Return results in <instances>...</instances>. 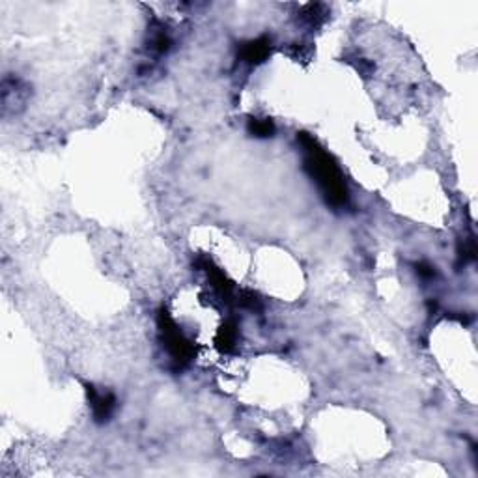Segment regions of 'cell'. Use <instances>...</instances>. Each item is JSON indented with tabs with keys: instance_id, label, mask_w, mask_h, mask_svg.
<instances>
[{
	"instance_id": "1",
	"label": "cell",
	"mask_w": 478,
	"mask_h": 478,
	"mask_svg": "<svg viewBox=\"0 0 478 478\" xmlns=\"http://www.w3.org/2000/svg\"><path fill=\"white\" fill-rule=\"evenodd\" d=\"M305 149V166L319 186L324 196L331 206L342 207L348 202V189L342 180L338 166L334 165L331 155L325 152L310 135L303 133L299 137Z\"/></svg>"
},
{
	"instance_id": "2",
	"label": "cell",
	"mask_w": 478,
	"mask_h": 478,
	"mask_svg": "<svg viewBox=\"0 0 478 478\" xmlns=\"http://www.w3.org/2000/svg\"><path fill=\"white\" fill-rule=\"evenodd\" d=\"M157 325H159L161 338H163V346L169 351L176 365L186 366L189 365L193 355H195V348L189 340L186 338V334L178 329V325L174 324V319L170 318V314L166 310H161L157 316Z\"/></svg>"
},
{
	"instance_id": "3",
	"label": "cell",
	"mask_w": 478,
	"mask_h": 478,
	"mask_svg": "<svg viewBox=\"0 0 478 478\" xmlns=\"http://www.w3.org/2000/svg\"><path fill=\"white\" fill-rule=\"evenodd\" d=\"M88 398H90L93 419L98 422L108 421L114 411V406H116L114 396L110 392H99L93 387H88Z\"/></svg>"
},
{
	"instance_id": "4",
	"label": "cell",
	"mask_w": 478,
	"mask_h": 478,
	"mask_svg": "<svg viewBox=\"0 0 478 478\" xmlns=\"http://www.w3.org/2000/svg\"><path fill=\"white\" fill-rule=\"evenodd\" d=\"M271 52V40L269 38H258L241 47V60L247 64H260L269 57Z\"/></svg>"
},
{
	"instance_id": "5",
	"label": "cell",
	"mask_w": 478,
	"mask_h": 478,
	"mask_svg": "<svg viewBox=\"0 0 478 478\" xmlns=\"http://www.w3.org/2000/svg\"><path fill=\"white\" fill-rule=\"evenodd\" d=\"M249 133L258 137V139H268V137H273V133H275V125H273L271 120L252 118L249 122Z\"/></svg>"
},
{
	"instance_id": "6",
	"label": "cell",
	"mask_w": 478,
	"mask_h": 478,
	"mask_svg": "<svg viewBox=\"0 0 478 478\" xmlns=\"http://www.w3.org/2000/svg\"><path fill=\"white\" fill-rule=\"evenodd\" d=\"M237 342V329L234 324H227L219 331V336H217V344L221 346L222 350H232Z\"/></svg>"
},
{
	"instance_id": "7",
	"label": "cell",
	"mask_w": 478,
	"mask_h": 478,
	"mask_svg": "<svg viewBox=\"0 0 478 478\" xmlns=\"http://www.w3.org/2000/svg\"><path fill=\"white\" fill-rule=\"evenodd\" d=\"M416 273H419L422 278H432L433 275H436L432 266H428V263H419V266H416Z\"/></svg>"
}]
</instances>
